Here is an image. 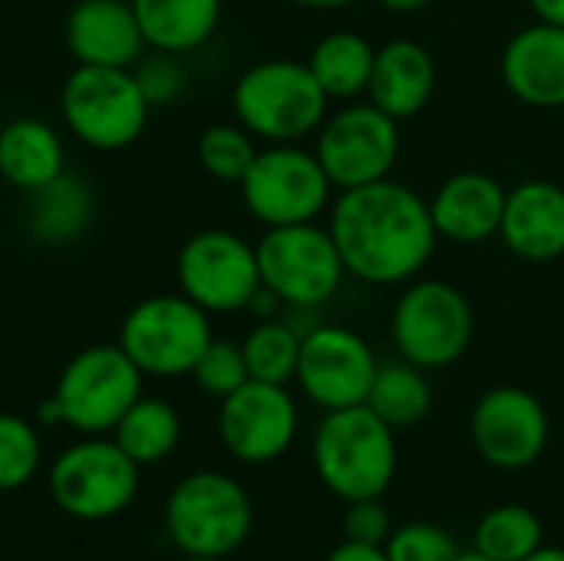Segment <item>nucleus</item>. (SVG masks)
I'll return each mask as SVG.
<instances>
[{
  "label": "nucleus",
  "mask_w": 564,
  "mask_h": 561,
  "mask_svg": "<svg viewBox=\"0 0 564 561\" xmlns=\"http://www.w3.org/2000/svg\"><path fill=\"white\" fill-rule=\"evenodd\" d=\"M112 440L119 450L139 463V466H155L169 460L182 440V417L169 400L159 397H139L122 420L112 430Z\"/></svg>",
  "instance_id": "a878e982"
},
{
  "label": "nucleus",
  "mask_w": 564,
  "mask_h": 561,
  "mask_svg": "<svg viewBox=\"0 0 564 561\" xmlns=\"http://www.w3.org/2000/svg\"><path fill=\"white\" fill-rule=\"evenodd\" d=\"M499 73L506 89L535 109H564V26L535 20L509 36Z\"/></svg>",
  "instance_id": "f3484780"
},
{
  "label": "nucleus",
  "mask_w": 564,
  "mask_h": 561,
  "mask_svg": "<svg viewBox=\"0 0 564 561\" xmlns=\"http://www.w3.org/2000/svg\"><path fill=\"white\" fill-rule=\"evenodd\" d=\"M367 407L390 423L393 430H410L423 423L433 410V384L423 367L410 360L380 364L373 387L367 393Z\"/></svg>",
  "instance_id": "bb28decb"
},
{
  "label": "nucleus",
  "mask_w": 564,
  "mask_h": 561,
  "mask_svg": "<svg viewBox=\"0 0 564 561\" xmlns=\"http://www.w3.org/2000/svg\"><path fill=\"white\" fill-rule=\"evenodd\" d=\"M182 561H225V559H212V555H185Z\"/></svg>",
  "instance_id": "79ce46f5"
},
{
  "label": "nucleus",
  "mask_w": 564,
  "mask_h": 561,
  "mask_svg": "<svg viewBox=\"0 0 564 561\" xmlns=\"http://www.w3.org/2000/svg\"><path fill=\"white\" fill-rule=\"evenodd\" d=\"M297 403L284 384L248 380L221 400L218 436L221 446L248 466L281 460L297 440Z\"/></svg>",
  "instance_id": "dca6fc26"
},
{
  "label": "nucleus",
  "mask_w": 564,
  "mask_h": 561,
  "mask_svg": "<svg viewBox=\"0 0 564 561\" xmlns=\"http://www.w3.org/2000/svg\"><path fill=\"white\" fill-rule=\"evenodd\" d=\"M135 79H139V86H142V93H145V99L152 106H165L185 89V69H182L178 56L162 53V50H155L149 60L139 63Z\"/></svg>",
  "instance_id": "f704fd0d"
},
{
  "label": "nucleus",
  "mask_w": 564,
  "mask_h": 561,
  "mask_svg": "<svg viewBox=\"0 0 564 561\" xmlns=\"http://www.w3.org/2000/svg\"><path fill=\"white\" fill-rule=\"evenodd\" d=\"M93 218V192L76 175H59L50 185L30 192V231L43 245L76 241Z\"/></svg>",
  "instance_id": "393cba45"
},
{
  "label": "nucleus",
  "mask_w": 564,
  "mask_h": 561,
  "mask_svg": "<svg viewBox=\"0 0 564 561\" xmlns=\"http://www.w3.org/2000/svg\"><path fill=\"white\" fill-rule=\"evenodd\" d=\"M254 155H258L254 136L241 122H215L198 136V162L218 182L241 185Z\"/></svg>",
  "instance_id": "c756f323"
},
{
  "label": "nucleus",
  "mask_w": 564,
  "mask_h": 561,
  "mask_svg": "<svg viewBox=\"0 0 564 561\" xmlns=\"http://www.w3.org/2000/svg\"><path fill=\"white\" fill-rule=\"evenodd\" d=\"M545 546V526L529 506H496L473 532V549L496 561H522Z\"/></svg>",
  "instance_id": "cd10ccee"
},
{
  "label": "nucleus",
  "mask_w": 564,
  "mask_h": 561,
  "mask_svg": "<svg viewBox=\"0 0 564 561\" xmlns=\"http://www.w3.org/2000/svg\"><path fill=\"white\" fill-rule=\"evenodd\" d=\"M549 410L525 387L502 384L486 390L469 417V440L476 453L506 473L535 466L549 446Z\"/></svg>",
  "instance_id": "4468645a"
},
{
  "label": "nucleus",
  "mask_w": 564,
  "mask_h": 561,
  "mask_svg": "<svg viewBox=\"0 0 564 561\" xmlns=\"http://www.w3.org/2000/svg\"><path fill=\"white\" fill-rule=\"evenodd\" d=\"M254 529L248 489L218 470H198L178 479L165 499V532L182 555H235Z\"/></svg>",
  "instance_id": "39448f33"
},
{
  "label": "nucleus",
  "mask_w": 564,
  "mask_h": 561,
  "mask_svg": "<svg viewBox=\"0 0 564 561\" xmlns=\"http://www.w3.org/2000/svg\"><path fill=\"white\" fill-rule=\"evenodd\" d=\"M182 294L208 314L248 311L261 291L258 251L241 235L225 228H205L192 235L175 265Z\"/></svg>",
  "instance_id": "ddd939ff"
},
{
  "label": "nucleus",
  "mask_w": 564,
  "mask_h": 561,
  "mask_svg": "<svg viewBox=\"0 0 564 561\" xmlns=\"http://www.w3.org/2000/svg\"><path fill=\"white\" fill-rule=\"evenodd\" d=\"M529 7L539 20L564 26V0H529Z\"/></svg>",
  "instance_id": "e433bc0d"
},
{
  "label": "nucleus",
  "mask_w": 564,
  "mask_h": 561,
  "mask_svg": "<svg viewBox=\"0 0 564 561\" xmlns=\"http://www.w3.org/2000/svg\"><path fill=\"white\" fill-rule=\"evenodd\" d=\"M208 344V311L185 294H152L139 301L119 327V347L149 377L192 374Z\"/></svg>",
  "instance_id": "9b49d317"
},
{
  "label": "nucleus",
  "mask_w": 564,
  "mask_h": 561,
  "mask_svg": "<svg viewBox=\"0 0 564 561\" xmlns=\"http://www.w3.org/2000/svg\"><path fill=\"white\" fill-rule=\"evenodd\" d=\"M453 561H496V559H489V555H486V552H479V549H459Z\"/></svg>",
  "instance_id": "a19ab883"
},
{
  "label": "nucleus",
  "mask_w": 564,
  "mask_h": 561,
  "mask_svg": "<svg viewBox=\"0 0 564 561\" xmlns=\"http://www.w3.org/2000/svg\"><path fill=\"white\" fill-rule=\"evenodd\" d=\"M347 274L364 284H406L436 251L430 202L393 179L344 188L330 202L327 222Z\"/></svg>",
  "instance_id": "f257e3e1"
},
{
  "label": "nucleus",
  "mask_w": 564,
  "mask_h": 561,
  "mask_svg": "<svg viewBox=\"0 0 564 561\" xmlns=\"http://www.w3.org/2000/svg\"><path fill=\"white\" fill-rule=\"evenodd\" d=\"M476 334V311L463 288L443 278H413L393 304L390 337L400 360L443 370L466 357Z\"/></svg>",
  "instance_id": "423d86ee"
},
{
  "label": "nucleus",
  "mask_w": 564,
  "mask_h": 561,
  "mask_svg": "<svg viewBox=\"0 0 564 561\" xmlns=\"http://www.w3.org/2000/svg\"><path fill=\"white\" fill-rule=\"evenodd\" d=\"M301 334L288 321H258L248 337L241 341L245 364L251 380L264 384H291L297 377V360H301Z\"/></svg>",
  "instance_id": "c85d7f7f"
},
{
  "label": "nucleus",
  "mask_w": 564,
  "mask_h": 561,
  "mask_svg": "<svg viewBox=\"0 0 564 561\" xmlns=\"http://www.w3.org/2000/svg\"><path fill=\"white\" fill-rule=\"evenodd\" d=\"M145 46L162 53H192L212 40L221 20V0H129Z\"/></svg>",
  "instance_id": "5701e85b"
},
{
  "label": "nucleus",
  "mask_w": 564,
  "mask_h": 561,
  "mask_svg": "<svg viewBox=\"0 0 564 561\" xmlns=\"http://www.w3.org/2000/svg\"><path fill=\"white\" fill-rule=\"evenodd\" d=\"M254 251L261 284L274 291L284 308H324L347 278L330 228L317 222L268 228Z\"/></svg>",
  "instance_id": "1a4fd4ad"
},
{
  "label": "nucleus",
  "mask_w": 564,
  "mask_h": 561,
  "mask_svg": "<svg viewBox=\"0 0 564 561\" xmlns=\"http://www.w3.org/2000/svg\"><path fill=\"white\" fill-rule=\"evenodd\" d=\"M509 188L486 172H456L430 198L436 235L456 245H482L499 235Z\"/></svg>",
  "instance_id": "aec40b11"
},
{
  "label": "nucleus",
  "mask_w": 564,
  "mask_h": 561,
  "mask_svg": "<svg viewBox=\"0 0 564 561\" xmlns=\"http://www.w3.org/2000/svg\"><path fill=\"white\" fill-rule=\"evenodd\" d=\"M297 7H307V10H340V7H350L357 0H291Z\"/></svg>",
  "instance_id": "58836bf2"
},
{
  "label": "nucleus",
  "mask_w": 564,
  "mask_h": 561,
  "mask_svg": "<svg viewBox=\"0 0 564 561\" xmlns=\"http://www.w3.org/2000/svg\"><path fill=\"white\" fill-rule=\"evenodd\" d=\"M66 46L76 66L132 69L145 36L129 0H79L66 17Z\"/></svg>",
  "instance_id": "a211bd4d"
},
{
  "label": "nucleus",
  "mask_w": 564,
  "mask_h": 561,
  "mask_svg": "<svg viewBox=\"0 0 564 561\" xmlns=\"http://www.w3.org/2000/svg\"><path fill=\"white\" fill-rule=\"evenodd\" d=\"M327 103L330 96L321 89L311 66L288 56L248 66L231 89L238 122L268 145L317 136L321 122L327 119Z\"/></svg>",
  "instance_id": "20e7f679"
},
{
  "label": "nucleus",
  "mask_w": 564,
  "mask_h": 561,
  "mask_svg": "<svg viewBox=\"0 0 564 561\" xmlns=\"http://www.w3.org/2000/svg\"><path fill=\"white\" fill-rule=\"evenodd\" d=\"M390 536H393V519H390V509L383 506V496L347 503V513H344V539L347 542L383 549Z\"/></svg>",
  "instance_id": "72a5a7b5"
},
{
  "label": "nucleus",
  "mask_w": 564,
  "mask_h": 561,
  "mask_svg": "<svg viewBox=\"0 0 564 561\" xmlns=\"http://www.w3.org/2000/svg\"><path fill=\"white\" fill-rule=\"evenodd\" d=\"M59 112L79 142L116 152L142 136L152 103L132 69L76 66L59 89Z\"/></svg>",
  "instance_id": "0eeeda50"
},
{
  "label": "nucleus",
  "mask_w": 564,
  "mask_h": 561,
  "mask_svg": "<svg viewBox=\"0 0 564 561\" xmlns=\"http://www.w3.org/2000/svg\"><path fill=\"white\" fill-rule=\"evenodd\" d=\"M502 245L522 261H555L564 255V188L549 179H529L509 188L499 225Z\"/></svg>",
  "instance_id": "6ab92c4d"
},
{
  "label": "nucleus",
  "mask_w": 564,
  "mask_h": 561,
  "mask_svg": "<svg viewBox=\"0 0 564 561\" xmlns=\"http://www.w3.org/2000/svg\"><path fill=\"white\" fill-rule=\"evenodd\" d=\"M142 377L119 344H93L63 367L53 397L40 407V423H63L83 436L112 433L142 397Z\"/></svg>",
  "instance_id": "7ed1b4c3"
},
{
  "label": "nucleus",
  "mask_w": 564,
  "mask_h": 561,
  "mask_svg": "<svg viewBox=\"0 0 564 561\" xmlns=\"http://www.w3.org/2000/svg\"><path fill=\"white\" fill-rule=\"evenodd\" d=\"M330 179L314 149L301 142H271L258 149L248 175L241 179V198L264 228L317 222L330 205Z\"/></svg>",
  "instance_id": "9d476101"
},
{
  "label": "nucleus",
  "mask_w": 564,
  "mask_h": 561,
  "mask_svg": "<svg viewBox=\"0 0 564 561\" xmlns=\"http://www.w3.org/2000/svg\"><path fill=\"white\" fill-rule=\"evenodd\" d=\"M380 7H387V10H393V13H420V10H426L433 0H377Z\"/></svg>",
  "instance_id": "4c0bfd02"
},
{
  "label": "nucleus",
  "mask_w": 564,
  "mask_h": 561,
  "mask_svg": "<svg viewBox=\"0 0 564 561\" xmlns=\"http://www.w3.org/2000/svg\"><path fill=\"white\" fill-rule=\"evenodd\" d=\"M192 377H195L198 390H205L208 397H218V400H225L228 393H235L241 384L251 380L241 344L218 341V337H212V344L202 350L198 364L192 367Z\"/></svg>",
  "instance_id": "2f4dec72"
},
{
  "label": "nucleus",
  "mask_w": 564,
  "mask_h": 561,
  "mask_svg": "<svg viewBox=\"0 0 564 561\" xmlns=\"http://www.w3.org/2000/svg\"><path fill=\"white\" fill-rule=\"evenodd\" d=\"M383 549L390 561H453L459 552L456 539L433 522H406L393 529Z\"/></svg>",
  "instance_id": "473e14b6"
},
{
  "label": "nucleus",
  "mask_w": 564,
  "mask_h": 561,
  "mask_svg": "<svg viewBox=\"0 0 564 561\" xmlns=\"http://www.w3.org/2000/svg\"><path fill=\"white\" fill-rule=\"evenodd\" d=\"M43 463V443L30 420L0 413V493L23 489Z\"/></svg>",
  "instance_id": "7c9ffc66"
},
{
  "label": "nucleus",
  "mask_w": 564,
  "mask_h": 561,
  "mask_svg": "<svg viewBox=\"0 0 564 561\" xmlns=\"http://www.w3.org/2000/svg\"><path fill=\"white\" fill-rule=\"evenodd\" d=\"M436 93V60L416 40H390L377 50L367 96L393 119L420 116Z\"/></svg>",
  "instance_id": "412c9836"
},
{
  "label": "nucleus",
  "mask_w": 564,
  "mask_h": 561,
  "mask_svg": "<svg viewBox=\"0 0 564 561\" xmlns=\"http://www.w3.org/2000/svg\"><path fill=\"white\" fill-rule=\"evenodd\" d=\"M314 152L340 192L390 179L400 159V119L373 103H347L321 122Z\"/></svg>",
  "instance_id": "f8f14e48"
},
{
  "label": "nucleus",
  "mask_w": 564,
  "mask_h": 561,
  "mask_svg": "<svg viewBox=\"0 0 564 561\" xmlns=\"http://www.w3.org/2000/svg\"><path fill=\"white\" fill-rule=\"evenodd\" d=\"M66 172V152L43 119H13L0 129V179L13 188L36 192Z\"/></svg>",
  "instance_id": "4be33fe9"
},
{
  "label": "nucleus",
  "mask_w": 564,
  "mask_h": 561,
  "mask_svg": "<svg viewBox=\"0 0 564 561\" xmlns=\"http://www.w3.org/2000/svg\"><path fill=\"white\" fill-rule=\"evenodd\" d=\"M139 470L142 466L132 463L116 440L86 436L53 460L50 496L69 519L106 522L135 503Z\"/></svg>",
  "instance_id": "6e6552de"
},
{
  "label": "nucleus",
  "mask_w": 564,
  "mask_h": 561,
  "mask_svg": "<svg viewBox=\"0 0 564 561\" xmlns=\"http://www.w3.org/2000/svg\"><path fill=\"white\" fill-rule=\"evenodd\" d=\"M377 46L357 30H334L311 50V73L330 99H357L367 93L373 76Z\"/></svg>",
  "instance_id": "b1692460"
},
{
  "label": "nucleus",
  "mask_w": 564,
  "mask_h": 561,
  "mask_svg": "<svg viewBox=\"0 0 564 561\" xmlns=\"http://www.w3.org/2000/svg\"><path fill=\"white\" fill-rule=\"evenodd\" d=\"M522 561H564V549H558V546H542V549H535L529 559Z\"/></svg>",
  "instance_id": "ea45409f"
},
{
  "label": "nucleus",
  "mask_w": 564,
  "mask_h": 561,
  "mask_svg": "<svg viewBox=\"0 0 564 561\" xmlns=\"http://www.w3.org/2000/svg\"><path fill=\"white\" fill-rule=\"evenodd\" d=\"M377 370L380 360L357 331L340 324H317L301 341V360L294 380L301 384L311 403L330 413V410L367 403Z\"/></svg>",
  "instance_id": "2eb2a0df"
},
{
  "label": "nucleus",
  "mask_w": 564,
  "mask_h": 561,
  "mask_svg": "<svg viewBox=\"0 0 564 561\" xmlns=\"http://www.w3.org/2000/svg\"><path fill=\"white\" fill-rule=\"evenodd\" d=\"M327 561H390L387 555V549H380V546H360V542H340Z\"/></svg>",
  "instance_id": "c9c22d12"
},
{
  "label": "nucleus",
  "mask_w": 564,
  "mask_h": 561,
  "mask_svg": "<svg viewBox=\"0 0 564 561\" xmlns=\"http://www.w3.org/2000/svg\"><path fill=\"white\" fill-rule=\"evenodd\" d=\"M311 453L321 483L344 503L383 496L397 476V430L367 403L330 410Z\"/></svg>",
  "instance_id": "f03ea898"
}]
</instances>
